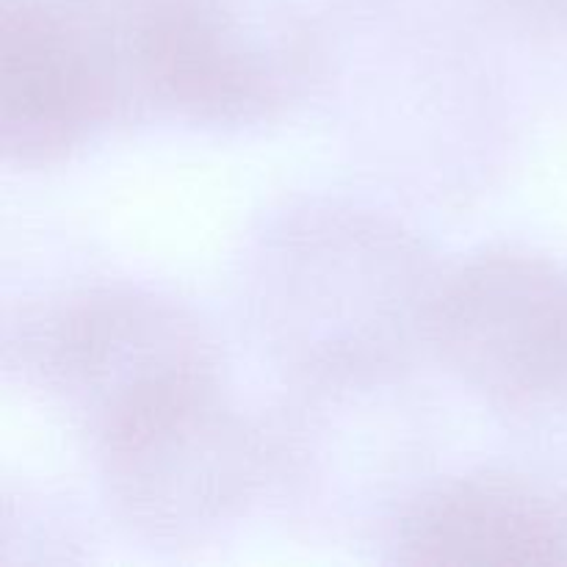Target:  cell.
Segmentation results:
<instances>
[{
  "mask_svg": "<svg viewBox=\"0 0 567 567\" xmlns=\"http://www.w3.org/2000/svg\"><path fill=\"white\" fill-rule=\"evenodd\" d=\"M430 343L480 396L515 413L567 410V266L487 249L441 277Z\"/></svg>",
  "mask_w": 567,
  "mask_h": 567,
  "instance_id": "277c9868",
  "label": "cell"
},
{
  "mask_svg": "<svg viewBox=\"0 0 567 567\" xmlns=\"http://www.w3.org/2000/svg\"><path fill=\"white\" fill-rule=\"evenodd\" d=\"M120 116L114 92L55 0H3L0 125L6 155L20 164L53 161Z\"/></svg>",
  "mask_w": 567,
  "mask_h": 567,
  "instance_id": "5b68a950",
  "label": "cell"
},
{
  "mask_svg": "<svg viewBox=\"0 0 567 567\" xmlns=\"http://www.w3.org/2000/svg\"><path fill=\"white\" fill-rule=\"evenodd\" d=\"M116 31L136 109L205 125L269 116L308 66L293 33L230 0H116Z\"/></svg>",
  "mask_w": 567,
  "mask_h": 567,
  "instance_id": "3957f363",
  "label": "cell"
},
{
  "mask_svg": "<svg viewBox=\"0 0 567 567\" xmlns=\"http://www.w3.org/2000/svg\"><path fill=\"white\" fill-rule=\"evenodd\" d=\"M515 3L526 6L532 11H540V14H567V0H515Z\"/></svg>",
  "mask_w": 567,
  "mask_h": 567,
  "instance_id": "52a82bcc",
  "label": "cell"
},
{
  "mask_svg": "<svg viewBox=\"0 0 567 567\" xmlns=\"http://www.w3.org/2000/svg\"><path fill=\"white\" fill-rule=\"evenodd\" d=\"M437 282L421 247L360 210L313 208L264 244L255 308L293 374L319 385L377 380L430 341Z\"/></svg>",
  "mask_w": 567,
  "mask_h": 567,
  "instance_id": "6da1fadb",
  "label": "cell"
},
{
  "mask_svg": "<svg viewBox=\"0 0 567 567\" xmlns=\"http://www.w3.org/2000/svg\"><path fill=\"white\" fill-rule=\"evenodd\" d=\"M20 360L103 465L138 454L225 399L219 354L175 302L89 288L22 327Z\"/></svg>",
  "mask_w": 567,
  "mask_h": 567,
  "instance_id": "7a4b0ae2",
  "label": "cell"
},
{
  "mask_svg": "<svg viewBox=\"0 0 567 567\" xmlns=\"http://www.w3.org/2000/svg\"><path fill=\"white\" fill-rule=\"evenodd\" d=\"M399 557L419 565H567V507L513 476H463L410 509Z\"/></svg>",
  "mask_w": 567,
  "mask_h": 567,
  "instance_id": "8992f818",
  "label": "cell"
}]
</instances>
